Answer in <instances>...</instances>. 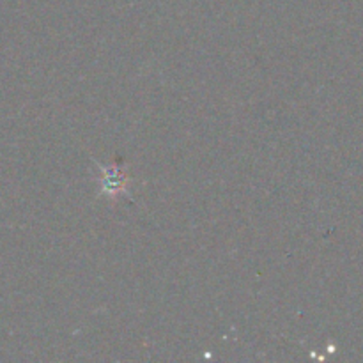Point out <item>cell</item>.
Segmentation results:
<instances>
[{"instance_id":"obj_1","label":"cell","mask_w":363,"mask_h":363,"mask_svg":"<svg viewBox=\"0 0 363 363\" xmlns=\"http://www.w3.org/2000/svg\"><path fill=\"white\" fill-rule=\"evenodd\" d=\"M128 176L124 172L123 167L119 165H110L105 169V177H103V184H105V191H117V190H126Z\"/></svg>"}]
</instances>
